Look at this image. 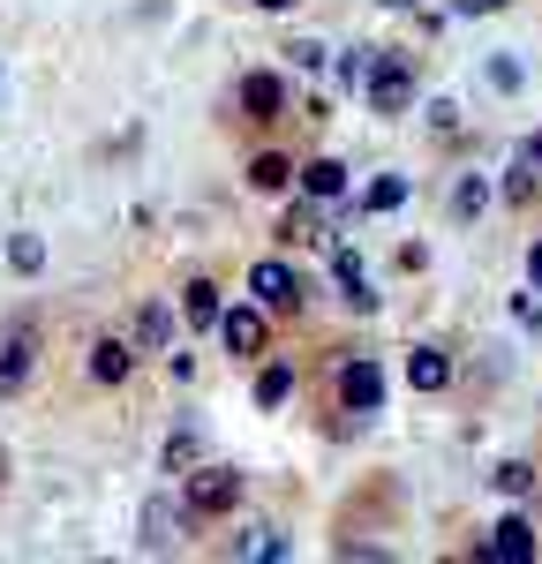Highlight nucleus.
Returning a JSON list of instances; mask_svg holds the SVG:
<instances>
[{"label":"nucleus","mask_w":542,"mask_h":564,"mask_svg":"<svg viewBox=\"0 0 542 564\" xmlns=\"http://www.w3.org/2000/svg\"><path fill=\"white\" fill-rule=\"evenodd\" d=\"M31 369H39V316H15L0 332V399H15L31 384Z\"/></svg>","instance_id":"obj_1"},{"label":"nucleus","mask_w":542,"mask_h":564,"mask_svg":"<svg viewBox=\"0 0 542 564\" xmlns=\"http://www.w3.org/2000/svg\"><path fill=\"white\" fill-rule=\"evenodd\" d=\"M196 520H204L196 505H166V497H151V505H143V550H151V557H166V550H181Z\"/></svg>","instance_id":"obj_2"},{"label":"nucleus","mask_w":542,"mask_h":564,"mask_svg":"<svg viewBox=\"0 0 542 564\" xmlns=\"http://www.w3.org/2000/svg\"><path fill=\"white\" fill-rule=\"evenodd\" d=\"M369 106H377V113H406V106H414V53H377Z\"/></svg>","instance_id":"obj_3"},{"label":"nucleus","mask_w":542,"mask_h":564,"mask_svg":"<svg viewBox=\"0 0 542 564\" xmlns=\"http://www.w3.org/2000/svg\"><path fill=\"white\" fill-rule=\"evenodd\" d=\"M181 481H188V505H196L204 520H219V512L241 505V475H234V467H188Z\"/></svg>","instance_id":"obj_4"},{"label":"nucleus","mask_w":542,"mask_h":564,"mask_svg":"<svg viewBox=\"0 0 542 564\" xmlns=\"http://www.w3.org/2000/svg\"><path fill=\"white\" fill-rule=\"evenodd\" d=\"M249 294H257L271 316H286V308H302V279H294V263L264 257V263H249Z\"/></svg>","instance_id":"obj_5"},{"label":"nucleus","mask_w":542,"mask_h":564,"mask_svg":"<svg viewBox=\"0 0 542 564\" xmlns=\"http://www.w3.org/2000/svg\"><path fill=\"white\" fill-rule=\"evenodd\" d=\"M271 308L257 302V308H226L219 316V339H226V354H264V339H271V324H264Z\"/></svg>","instance_id":"obj_6"},{"label":"nucleus","mask_w":542,"mask_h":564,"mask_svg":"<svg viewBox=\"0 0 542 564\" xmlns=\"http://www.w3.org/2000/svg\"><path fill=\"white\" fill-rule=\"evenodd\" d=\"M339 399L355 406V414H377V399H384V377H377V361H339Z\"/></svg>","instance_id":"obj_7"},{"label":"nucleus","mask_w":542,"mask_h":564,"mask_svg":"<svg viewBox=\"0 0 542 564\" xmlns=\"http://www.w3.org/2000/svg\"><path fill=\"white\" fill-rule=\"evenodd\" d=\"M483 557H497V564H528V557H535V527L520 520V512H512V520H497V527H490V542H483Z\"/></svg>","instance_id":"obj_8"},{"label":"nucleus","mask_w":542,"mask_h":564,"mask_svg":"<svg viewBox=\"0 0 542 564\" xmlns=\"http://www.w3.org/2000/svg\"><path fill=\"white\" fill-rule=\"evenodd\" d=\"M241 113H249V121H279V113H286V84L264 76V68L241 76Z\"/></svg>","instance_id":"obj_9"},{"label":"nucleus","mask_w":542,"mask_h":564,"mask_svg":"<svg viewBox=\"0 0 542 564\" xmlns=\"http://www.w3.org/2000/svg\"><path fill=\"white\" fill-rule=\"evenodd\" d=\"M332 279H339V302L355 308V316H369V308H377V294H369V271L355 263V249H332Z\"/></svg>","instance_id":"obj_10"},{"label":"nucleus","mask_w":542,"mask_h":564,"mask_svg":"<svg viewBox=\"0 0 542 564\" xmlns=\"http://www.w3.org/2000/svg\"><path fill=\"white\" fill-rule=\"evenodd\" d=\"M129 369H136L129 339H90V377H98V384H121Z\"/></svg>","instance_id":"obj_11"},{"label":"nucleus","mask_w":542,"mask_h":564,"mask_svg":"<svg viewBox=\"0 0 542 564\" xmlns=\"http://www.w3.org/2000/svg\"><path fill=\"white\" fill-rule=\"evenodd\" d=\"M406 384H414V391H445L452 384V361L437 347H414V354H406Z\"/></svg>","instance_id":"obj_12"},{"label":"nucleus","mask_w":542,"mask_h":564,"mask_svg":"<svg viewBox=\"0 0 542 564\" xmlns=\"http://www.w3.org/2000/svg\"><path fill=\"white\" fill-rule=\"evenodd\" d=\"M302 188H310L316 204H339V196H347V166H339V159H310V166H302Z\"/></svg>","instance_id":"obj_13"},{"label":"nucleus","mask_w":542,"mask_h":564,"mask_svg":"<svg viewBox=\"0 0 542 564\" xmlns=\"http://www.w3.org/2000/svg\"><path fill=\"white\" fill-rule=\"evenodd\" d=\"M136 339H143L151 354H166V347H174V308H166V302H143V316H136Z\"/></svg>","instance_id":"obj_14"},{"label":"nucleus","mask_w":542,"mask_h":564,"mask_svg":"<svg viewBox=\"0 0 542 564\" xmlns=\"http://www.w3.org/2000/svg\"><path fill=\"white\" fill-rule=\"evenodd\" d=\"M181 316H188V324H219V316H226L219 286H212V279H188V286H181Z\"/></svg>","instance_id":"obj_15"},{"label":"nucleus","mask_w":542,"mask_h":564,"mask_svg":"<svg viewBox=\"0 0 542 564\" xmlns=\"http://www.w3.org/2000/svg\"><path fill=\"white\" fill-rule=\"evenodd\" d=\"M249 181H257V188H264V196H279V188H286V181H294V159H279V151H264V159H257V166H249Z\"/></svg>","instance_id":"obj_16"},{"label":"nucleus","mask_w":542,"mask_h":564,"mask_svg":"<svg viewBox=\"0 0 542 564\" xmlns=\"http://www.w3.org/2000/svg\"><path fill=\"white\" fill-rule=\"evenodd\" d=\"M361 204H369V212H400V204H406V174H377Z\"/></svg>","instance_id":"obj_17"},{"label":"nucleus","mask_w":542,"mask_h":564,"mask_svg":"<svg viewBox=\"0 0 542 564\" xmlns=\"http://www.w3.org/2000/svg\"><path fill=\"white\" fill-rule=\"evenodd\" d=\"M286 391H294V369H286V361H271L264 377H257V406H286Z\"/></svg>","instance_id":"obj_18"},{"label":"nucleus","mask_w":542,"mask_h":564,"mask_svg":"<svg viewBox=\"0 0 542 564\" xmlns=\"http://www.w3.org/2000/svg\"><path fill=\"white\" fill-rule=\"evenodd\" d=\"M234 557H286V542H279V534H271V527H249V534H241V542H234Z\"/></svg>","instance_id":"obj_19"},{"label":"nucleus","mask_w":542,"mask_h":564,"mask_svg":"<svg viewBox=\"0 0 542 564\" xmlns=\"http://www.w3.org/2000/svg\"><path fill=\"white\" fill-rule=\"evenodd\" d=\"M196 467V430H174L166 436V475H188Z\"/></svg>","instance_id":"obj_20"},{"label":"nucleus","mask_w":542,"mask_h":564,"mask_svg":"<svg viewBox=\"0 0 542 564\" xmlns=\"http://www.w3.org/2000/svg\"><path fill=\"white\" fill-rule=\"evenodd\" d=\"M497 489H505V497H528V489H535V467H528V459H505V467H497Z\"/></svg>","instance_id":"obj_21"},{"label":"nucleus","mask_w":542,"mask_h":564,"mask_svg":"<svg viewBox=\"0 0 542 564\" xmlns=\"http://www.w3.org/2000/svg\"><path fill=\"white\" fill-rule=\"evenodd\" d=\"M8 263H15V271H39V263H45V241H39V234H15V241H8Z\"/></svg>","instance_id":"obj_22"},{"label":"nucleus","mask_w":542,"mask_h":564,"mask_svg":"<svg viewBox=\"0 0 542 564\" xmlns=\"http://www.w3.org/2000/svg\"><path fill=\"white\" fill-rule=\"evenodd\" d=\"M369 76H377V53H361V45H355V53L339 61V84L355 90V84H369Z\"/></svg>","instance_id":"obj_23"},{"label":"nucleus","mask_w":542,"mask_h":564,"mask_svg":"<svg viewBox=\"0 0 542 564\" xmlns=\"http://www.w3.org/2000/svg\"><path fill=\"white\" fill-rule=\"evenodd\" d=\"M535 181H542V166H528V159H520V174L505 181V196H512V204H528V196H535Z\"/></svg>","instance_id":"obj_24"},{"label":"nucleus","mask_w":542,"mask_h":564,"mask_svg":"<svg viewBox=\"0 0 542 564\" xmlns=\"http://www.w3.org/2000/svg\"><path fill=\"white\" fill-rule=\"evenodd\" d=\"M483 196H490L483 181H459V188H452V212H459V218H467V212H483Z\"/></svg>","instance_id":"obj_25"},{"label":"nucleus","mask_w":542,"mask_h":564,"mask_svg":"<svg viewBox=\"0 0 542 564\" xmlns=\"http://www.w3.org/2000/svg\"><path fill=\"white\" fill-rule=\"evenodd\" d=\"M279 234H286V241H316V218L310 212H286V226H279Z\"/></svg>","instance_id":"obj_26"},{"label":"nucleus","mask_w":542,"mask_h":564,"mask_svg":"<svg viewBox=\"0 0 542 564\" xmlns=\"http://www.w3.org/2000/svg\"><path fill=\"white\" fill-rule=\"evenodd\" d=\"M286 53H294V68H324V45H316V39H294Z\"/></svg>","instance_id":"obj_27"},{"label":"nucleus","mask_w":542,"mask_h":564,"mask_svg":"<svg viewBox=\"0 0 542 564\" xmlns=\"http://www.w3.org/2000/svg\"><path fill=\"white\" fill-rule=\"evenodd\" d=\"M430 129L452 135V129H459V106H445V98H437V106H430Z\"/></svg>","instance_id":"obj_28"},{"label":"nucleus","mask_w":542,"mask_h":564,"mask_svg":"<svg viewBox=\"0 0 542 564\" xmlns=\"http://www.w3.org/2000/svg\"><path fill=\"white\" fill-rule=\"evenodd\" d=\"M528 279L542 286V234H535V249H528Z\"/></svg>","instance_id":"obj_29"},{"label":"nucleus","mask_w":542,"mask_h":564,"mask_svg":"<svg viewBox=\"0 0 542 564\" xmlns=\"http://www.w3.org/2000/svg\"><path fill=\"white\" fill-rule=\"evenodd\" d=\"M520 159H528V166H542V135H535V143H528V151H520Z\"/></svg>","instance_id":"obj_30"},{"label":"nucleus","mask_w":542,"mask_h":564,"mask_svg":"<svg viewBox=\"0 0 542 564\" xmlns=\"http://www.w3.org/2000/svg\"><path fill=\"white\" fill-rule=\"evenodd\" d=\"M257 8H271V15H279V8H294V0H257Z\"/></svg>","instance_id":"obj_31"},{"label":"nucleus","mask_w":542,"mask_h":564,"mask_svg":"<svg viewBox=\"0 0 542 564\" xmlns=\"http://www.w3.org/2000/svg\"><path fill=\"white\" fill-rule=\"evenodd\" d=\"M0 481H8V452H0Z\"/></svg>","instance_id":"obj_32"}]
</instances>
